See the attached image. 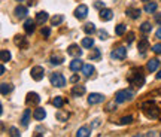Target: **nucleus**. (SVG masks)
<instances>
[{
  "label": "nucleus",
  "instance_id": "obj_1",
  "mask_svg": "<svg viewBox=\"0 0 161 137\" xmlns=\"http://www.w3.org/2000/svg\"><path fill=\"white\" fill-rule=\"evenodd\" d=\"M142 109H143V112L146 113V116H149L152 119H155V118H158L161 113V110L157 107V104L154 102H146L142 104Z\"/></svg>",
  "mask_w": 161,
  "mask_h": 137
},
{
  "label": "nucleus",
  "instance_id": "obj_31",
  "mask_svg": "<svg viewBox=\"0 0 161 137\" xmlns=\"http://www.w3.org/2000/svg\"><path fill=\"white\" fill-rule=\"evenodd\" d=\"M125 31H127V25H125V24H119V25H116V28H115V34H116V36H122Z\"/></svg>",
  "mask_w": 161,
  "mask_h": 137
},
{
  "label": "nucleus",
  "instance_id": "obj_26",
  "mask_svg": "<svg viewBox=\"0 0 161 137\" xmlns=\"http://www.w3.org/2000/svg\"><path fill=\"white\" fill-rule=\"evenodd\" d=\"M55 116H57L58 121H67V119H69V113L64 112V110H61V107L58 109V112L55 113Z\"/></svg>",
  "mask_w": 161,
  "mask_h": 137
},
{
  "label": "nucleus",
  "instance_id": "obj_25",
  "mask_svg": "<svg viewBox=\"0 0 161 137\" xmlns=\"http://www.w3.org/2000/svg\"><path fill=\"white\" fill-rule=\"evenodd\" d=\"M125 13L131 20H136V18H139V15H140V9H133V8H130V9H127Z\"/></svg>",
  "mask_w": 161,
  "mask_h": 137
},
{
  "label": "nucleus",
  "instance_id": "obj_49",
  "mask_svg": "<svg viewBox=\"0 0 161 137\" xmlns=\"http://www.w3.org/2000/svg\"><path fill=\"white\" fill-rule=\"evenodd\" d=\"M155 78H157V79H158V80H161V70H160V72H158V73H157V76H155Z\"/></svg>",
  "mask_w": 161,
  "mask_h": 137
},
{
  "label": "nucleus",
  "instance_id": "obj_50",
  "mask_svg": "<svg viewBox=\"0 0 161 137\" xmlns=\"http://www.w3.org/2000/svg\"><path fill=\"white\" fill-rule=\"evenodd\" d=\"M142 2H145V3H148V2H149V0H142Z\"/></svg>",
  "mask_w": 161,
  "mask_h": 137
},
{
  "label": "nucleus",
  "instance_id": "obj_19",
  "mask_svg": "<svg viewBox=\"0 0 161 137\" xmlns=\"http://www.w3.org/2000/svg\"><path fill=\"white\" fill-rule=\"evenodd\" d=\"M80 72H82V75L84 76H91L92 73H94V66L92 64H84V67L80 68Z\"/></svg>",
  "mask_w": 161,
  "mask_h": 137
},
{
  "label": "nucleus",
  "instance_id": "obj_11",
  "mask_svg": "<svg viewBox=\"0 0 161 137\" xmlns=\"http://www.w3.org/2000/svg\"><path fill=\"white\" fill-rule=\"evenodd\" d=\"M67 54L72 55V57H80L82 55V49H79V46L73 43V45H70L67 48Z\"/></svg>",
  "mask_w": 161,
  "mask_h": 137
},
{
  "label": "nucleus",
  "instance_id": "obj_21",
  "mask_svg": "<svg viewBox=\"0 0 161 137\" xmlns=\"http://www.w3.org/2000/svg\"><path fill=\"white\" fill-rule=\"evenodd\" d=\"M76 136L78 137H88L91 136V130L88 127H80L79 130L76 131Z\"/></svg>",
  "mask_w": 161,
  "mask_h": 137
},
{
  "label": "nucleus",
  "instance_id": "obj_40",
  "mask_svg": "<svg viewBox=\"0 0 161 137\" xmlns=\"http://www.w3.org/2000/svg\"><path fill=\"white\" fill-rule=\"evenodd\" d=\"M152 51H154L155 54H161V43H157V45L152 46Z\"/></svg>",
  "mask_w": 161,
  "mask_h": 137
},
{
  "label": "nucleus",
  "instance_id": "obj_35",
  "mask_svg": "<svg viewBox=\"0 0 161 137\" xmlns=\"http://www.w3.org/2000/svg\"><path fill=\"white\" fill-rule=\"evenodd\" d=\"M90 60H97V58H100V49H97V48H94L91 49V52H90Z\"/></svg>",
  "mask_w": 161,
  "mask_h": 137
},
{
  "label": "nucleus",
  "instance_id": "obj_16",
  "mask_svg": "<svg viewBox=\"0 0 161 137\" xmlns=\"http://www.w3.org/2000/svg\"><path fill=\"white\" fill-rule=\"evenodd\" d=\"M148 46H149V40H148L146 37H143V39H140V40H139L137 49L140 51V54H142V55H145V51L148 49Z\"/></svg>",
  "mask_w": 161,
  "mask_h": 137
},
{
  "label": "nucleus",
  "instance_id": "obj_15",
  "mask_svg": "<svg viewBox=\"0 0 161 137\" xmlns=\"http://www.w3.org/2000/svg\"><path fill=\"white\" fill-rule=\"evenodd\" d=\"M46 116V112L45 109H42V107H37L35 109V112H33V118H35L36 121H43Z\"/></svg>",
  "mask_w": 161,
  "mask_h": 137
},
{
  "label": "nucleus",
  "instance_id": "obj_43",
  "mask_svg": "<svg viewBox=\"0 0 161 137\" xmlns=\"http://www.w3.org/2000/svg\"><path fill=\"white\" fill-rule=\"evenodd\" d=\"M70 82H72V83H78V82H79V76H78V75H73V76L70 78Z\"/></svg>",
  "mask_w": 161,
  "mask_h": 137
},
{
  "label": "nucleus",
  "instance_id": "obj_2",
  "mask_svg": "<svg viewBox=\"0 0 161 137\" xmlns=\"http://www.w3.org/2000/svg\"><path fill=\"white\" fill-rule=\"evenodd\" d=\"M134 97V92L130 91V90H121V91L116 92L115 95V102L116 103H125L128 100H131Z\"/></svg>",
  "mask_w": 161,
  "mask_h": 137
},
{
  "label": "nucleus",
  "instance_id": "obj_20",
  "mask_svg": "<svg viewBox=\"0 0 161 137\" xmlns=\"http://www.w3.org/2000/svg\"><path fill=\"white\" fill-rule=\"evenodd\" d=\"M158 66H160V61H158L157 58H152V60H149V61H148L146 68H148L149 72H155V70L158 68Z\"/></svg>",
  "mask_w": 161,
  "mask_h": 137
},
{
  "label": "nucleus",
  "instance_id": "obj_34",
  "mask_svg": "<svg viewBox=\"0 0 161 137\" xmlns=\"http://www.w3.org/2000/svg\"><path fill=\"white\" fill-rule=\"evenodd\" d=\"M63 21H64V17H63V15H55V17H52V18H51L52 25H58V24H61Z\"/></svg>",
  "mask_w": 161,
  "mask_h": 137
},
{
  "label": "nucleus",
  "instance_id": "obj_17",
  "mask_svg": "<svg viewBox=\"0 0 161 137\" xmlns=\"http://www.w3.org/2000/svg\"><path fill=\"white\" fill-rule=\"evenodd\" d=\"M48 12H45V11H40V12H37L36 13V21L39 24H43V23H46L48 21Z\"/></svg>",
  "mask_w": 161,
  "mask_h": 137
},
{
  "label": "nucleus",
  "instance_id": "obj_37",
  "mask_svg": "<svg viewBox=\"0 0 161 137\" xmlns=\"http://www.w3.org/2000/svg\"><path fill=\"white\" fill-rule=\"evenodd\" d=\"M9 136H12V137H20V131H18V128H15V127H11V128H9Z\"/></svg>",
  "mask_w": 161,
  "mask_h": 137
},
{
  "label": "nucleus",
  "instance_id": "obj_38",
  "mask_svg": "<svg viewBox=\"0 0 161 137\" xmlns=\"http://www.w3.org/2000/svg\"><path fill=\"white\" fill-rule=\"evenodd\" d=\"M40 34H42L43 37H49V36H51V28H49V27H43Z\"/></svg>",
  "mask_w": 161,
  "mask_h": 137
},
{
  "label": "nucleus",
  "instance_id": "obj_22",
  "mask_svg": "<svg viewBox=\"0 0 161 137\" xmlns=\"http://www.w3.org/2000/svg\"><path fill=\"white\" fill-rule=\"evenodd\" d=\"M13 90V87H12L11 83H6V82H3L2 85H0V91H2V95H8L9 92Z\"/></svg>",
  "mask_w": 161,
  "mask_h": 137
},
{
  "label": "nucleus",
  "instance_id": "obj_18",
  "mask_svg": "<svg viewBox=\"0 0 161 137\" xmlns=\"http://www.w3.org/2000/svg\"><path fill=\"white\" fill-rule=\"evenodd\" d=\"M30 115H32L30 109H25V110H24L23 116H21V125H23V127H28V122H30Z\"/></svg>",
  "mask_w": 161,
  "mask_h": 137
},
{
  "label": "nucleus",
  "instance_id": "obj_51",
  "mask_svg": "<svg viewBox=\"0 0 161 137\" xmlns=\"http://www.w3.org/2000/svg\"><path fill=\"white\" fill-rule=\"evenodd\" d=\"M17 2H20V0H17Z\"/></svg>",
  "mask_w": 161,
  "mask_h": 137
},
{
  "label": "nucleus",
  "instance_id": "obj_3",
  "mask_svg": "<svg viewBox=\"0 0 161 137\" xmlns=\"http://www.w3.org/2000/svg\"><path fill=\"white\" fill-rule=\"evenodd\" d=\"M51 83L57 88H63L66 85V78L61 73H54V75H51Z\"/></svg>",
  "mask_w": 161,
  "mask_h": 137
},
{
  "label": "nucleus",
  "instance_id": "obj_41",
  "mask_svg": "<svg viewBox=\"0 0 161 137\" xmlns=\"http://www.w3.org/2000/svg\"><path fill=\"white\" fill-rule=\"evenodd\" d=\"M99 37H100L102 40H104V39H107V33H106L104 30H99Z\"/></svg>",
  "mask_w": 161,
  "mask_h": 137
},
{
  "label": "nucleus",
  "instance_id": "obj_36",
  "mask_svg": "<svg viewBox=\"0 0 161 137\" xmlns=\"http://www.w3.org/2000/svg\"><path fill=\"white\" fill-rule=\"evenodd\" d=\"M131 121H133L131 116H124V118L119 119V124H121V125H125V124H131Z\"/></svg>",
  "mask_w": 161,
  "mask_h": 137
},
{
  "label": "nucleus",
  "instance_id": "obj_14",
  "mask_svg": "<svg viewBox=\"0 0 161 137\" xmlns=\"http://www.w3.org/2000/svg\"><path fill=\"white\" fill-rule=\"evenodd\" d=\"M13 42H15V45L23 48V49H25V48L28 46V42H27V37H25V36H17Z\"/></svg>",
  "mask_w": 161,
  "mask_h": 137
},
{
  "label": "nucleus",
  "instance_id": "obj_42",
  "mask_svg": "<svg viewBox=\"0 0 161 137\" xmlns=\"http://www.w3.org/2000/svg\"><path fill=\"white\" fill-rule=\"evenodd\" d=\"M94 8H97V9H103L104 2H95V3H94Z\"/></svg>",
  "mask_w": 161,
  "mask_h": 137
},
{
  "label": "nucleus",
  "instance_id": "obj_30",
  "mask_svg": "<svg viewBox=\"0 0 161 137\" xmlns=\"http://www.w3.org/2000/svg\"><path fill=\"white\" fill-rule=\"evenodd\" d=\"M0 60H2V63L9 61V60H11V52H9V51H6V49H3V51L0 52Z\"/></svg>",
  "mask_w": 161,
  "mask_h": 137
},
{
  "label": "nucleus",
  "instance_id": "obj_29",
  "mask_svg": "<svg viewBox=\"0 0 161 137\" xmlns=\"http://www.w3.org/2000/svg\"><path fill=\"white\" fill-rule=\"evenodd\" d=\"M84 31L87 34H92L94 31H95V25L92 23H87L85 25H84Z\"/></svg>",
  "mask_w": 161,
  "mask_h": 137
},
{
  "label": "nucleus",
  "instance_id": "obj_4",
  "mask_svg": "<svg viewBox=\"0 0 161 137\" xmlns=\"http://www.w3.org/2000/svg\"><path fill=\"white\" fill-rule=\"evenodd\" d=\"M128 80H130L134 87H139V88H140V87H143V83H145V76H143L142 73H131Z\"/></svg>",
  "mask_w": 161,
  "mask_h": 137
},
{
  "label": "nucleus",
  "instance_id": "obj_23",
  "mask_svg": "<svg viewBox=\"0 0 161 137\" xmlns=\"http://www.w3.org/2000/svg\"><path fill=\"white\" fill-rule=\"evenodd\" d=\"M85 91H87L85 87H84V85H79V83L72 88V94H73V95H82V94H85Z\"/></svg>",
  "mask_w": 161,
  "mask_h": 137
},
{
  "label": "nucleus",
  "instance_id": "obj_39",
  "mask_svg": "<svg viewBox=\"0 0 161 137\" xmlns=\"http://www.w3.org/2000/svg\"><path fill=\"white\" fill-rule=\"evenodd\" d=\"M51 63H52V64H55V66H58V64H61V63H63V57H52V58H51Z\"/></svg>",
  "mask_w": 161,
  "mask_h": 137
},
{
  "label": "nucleus",
  "instance_id": "obj_33",
  "mask_svg": "<svg viewBox=\"0 0 161 137\" xmlns=\"http://www.w3.org/2000/svg\"><path fill=\"white\" fill-rule=\"evenodd\" d=\"M151 30H152V25H151V23H148V21L140 25V31H142V33L146 34V33H149Z\"/></svg>",
  "mask_w": 161,
  "mask_h": 137
},
{
  "label": "nucleus",
  "instance_id": "obj_32",
  "mask_svg": "<svg viewBox=\"0 0 161 137\" xmlns=\"http://www.w3.org/2000/svg\"><path fill=\"white\" fill-rule=\"evenodd\" d=\"M52 104H54L57 109H60V107H63V104H64V98H63V97H60V95H57V97L52 100Z\"/></svg>",
  "mask_w": 161,
  "mask_h": 137
},
{
  "label": "nucleus",
  "instance_id": "obj_10",
  "mask_svg": "<svg viewBox=\"0 0 161 137\" xmlns=\"http://www.w3.org/2000/svg\"><path fill=\"white\" fill-rule=\"evenodd\" d=\"M112 18H114V12H112V9H107V8L100 9V20H102V21H110Z\"/></svg>",
  "mask_w": 161,
  "mask_h": 137
},
{
  "label": "nucleus",
  "instance_id": "obj_28",
  "mask_svg": "<svg viewBox=\"0 0 161 137\" xmlns=\"http://www.w3.org/2000/svg\"><path fill=\"white\" fill-rule=\"evenodd\" d=\"M82 46L84 48H92L94 46V39L92 37H84L82 39Z\"/></svg>",
  "mask_w": 161,
  "mask_h": 137
},
{
  "label": "nucleus",
  "instance_id": "obj_8",
  "mask_svg": "<svg viewBox=\"0 0 161 137\" xmlns=\"http://www.w3.org/2000/svg\"><path fill=\"white\" fill-rule=\"evenodd\" d=\"M104 102V95L103 94H99V92H92L88 97V103L90 104H100Z\"/></svg>",
  "mask_w": 161,
  "mask_h": 137
},
{
  "label": "nucleus",
  "instance_id": "obj_13",
  "mask_svg": "<svg viewBox=\"0 0 161 137\" xmlns=\"http://www.w3.org/2000/svg\"><path fill=\"white\" fill-rule=\"evenodd\" d=\"M84 67V63L80 61V58H75L73 61H70V70L72 72H79Z\"/></svg>",
  "mask_w": 161,
  "mask_h": 137
},
{
  "label": "nucleus",
  "instance_id": "obj_45",
  "mask_svg": "<svg viewBox=\"0 0 161 137\" xmlns=\"http://www.w3.org/2000/svg\"><path fill=\"white\" fill-rule=\"evenodd\" d=\"M155 37L158 39V40H161V27L157 30V33H155Z\"/></svg>",
  "mask_w": 161,
  "mask_h": 137
},
{
  "label": "nucleus",
  "instance_id": "obj_9",
  "mask_svg": "<svg viewBox=\"0 0 161 137\" xmlns=\"http://www.w3.org/2000/svg\"><path fill=\"white\" fill-rule=\"evenodd\" d=\"M36 20H32V18H28V20H25V23H24V30H25V33L27 34H32L35 31L36 28Z\"/></svg>",
  "mask_w": 161,
  "mask_h": 137
},
{
  "label": "nucleus",
  "instance_id": "obj_24",
  "mask_svg": "<svg viewBox=\"0 0 161 137\" xmlns=\"http://www.w3.org/2000/svg\"><path fill=\"white\" fill-rule=\"evenodd\" d=\"M15 15H17L18 18L27 17V8H24V6H17V8H15Z\"/></svg>",
  "mask_w": 161,
  "mask_h": 137
},
{
  "label": "nucleus",
  "instance_id": "obj_5",
  "mask_svg": "<svg viewBox=\"0 0 161 137\" xmlns=\"http://www.w3.org/2000/svg\"><path fill=\"white\" fill-rule=\"evenodd\" d=\"M30 75H32V78L35 80H42L43 79V75H45V70L42 66H35V67L32 68V72H30Z\"/></svg>",
  "mask_w": 161,
  "mask_h": 137
},
{
  "label": "nucleus",
  "instance_id": "obj_47",
  "mask_svg": "<svg viewBox=\"0 0 161 137\" xmlns=\"http://www.w3.org/2000/svg\"><path fill=\"white\" fill-rule=\"evenodd\" d=\"M6 73V68H5V66H2L0 67V75H5Z\"/></svg>",
  "mask_w": 161,
  "mask_h": 137
},
{
  "label": "nucleus",
  "instance_id": "obj_7",
  "mask_svg": "<svg viewBox=\"0 0 161 137\" xmlns=\"http://www.w3.org/2000/svg\"><path fill=\"white\" fill-rule=\"evenodd\" d=\"M87 15H88V6H85V5H79V6L75 9V17H76L78 20H85Z\"/></svg>",
  "mask_w": 161,
  "mask_h": 137
},
{
  "label": "nucleus",
  "instance_id": "obj_27",
  "mask_svg": "<svg viewBox=\"0 0 161 137\" xmlns=\"http://www.w3.org/2000/svg\"><path fill=\"white\" fill-rule=\"evenodd\" d=\"M157 8H158V6H157V3H154V2H152V3H146V5H145V12L154 13V12L157 11Z\"/></svg>",
  "mask_w": 161,
  "mask_h": 137
},
{
  "label": "nucleus",
  "instance_id": "obj_52",
  "mask_svg": "<svg viewBox=\"0 0 161 137\" xmlns=\"http://www.w3.org/2000/svg\"><path fill=\"white\" fill-rule=\"evenodd\" d=\"M160 136H161V133H160Z\"/></svg>",
  "mask_w": 161,
  "mask_h": 137
},
{
  "label": "nucleus",
  "instance_id": "obj_6",
  "mask_svg": "<svg viewBox=\"0 0 161 137\" xmlns=\"http://www.w3.org/2000/svg\"><path fill=\"white\" fill-rule=\"evenodd\" d=\"M110 57L114 58V60H124L127 57V48H124V46L116 48L115 51H112Z\"/></svg>",
  "mask_w": 161,
  "mask_h": 137
},
{
  "label": "nucleus",
  "instance_id": "obj_44",
  "mask_svg": "<svg viewBox=\"0 0 161 137\" xmlns=\"http://www.w3.org/2000/svg\"><path fill=\"white\" fill-rule=\"evenodd\" d=\"M127 37H128V39H127V40H128V43H131V42L134 40V33H128V34H127Z\"/></svg>",
  "mask_w": 161,
  "mask_h": 137
},
{
  "label": "nucleus",
  "instance_id": "obj_46",
  "mask_svg": "<svg viewBox=\"0 0 161 137\" xmlns=\"http://www.w3.org/2000/svg\"><path fill=\"white\" fill-rule=\"evenodd\" d=\"M155 21L158 24H161V13H155Z\"/></svg>",
  "mask_w": 161,
  "mask_h": 137
},
{
  "label": "nucleus",
  "instance_id": "obj_48",
  "mask_svg": "<svg viewBox=\"0 0 161 137\" xmlns=\"http://www.w3.org/2000/svg\"><path fill=\"white\" fill-rule=\"evenodd\" d=\"M106 110H109V112H110V110H114V103H110V104L107 106V109H106Z\"/></svg>",
  "mask_w": 161,
  "mask_h": 137
},
{
  "label": "nucleus",
  "instance_id": "obj_12",
  "mask_svg": "<svg viewBox=\"0 0 161 137\" xmlns=\"http://www.w3.org/2000/svg\"><path fill=\"white\" fill-rule=\"evenodd\" d=\"M25 102H27V104H39L40 103V97L36 92H28Z\"/></svg>",
  "mask_w": 161,
  "mask_h": 137
}]
</instances>
